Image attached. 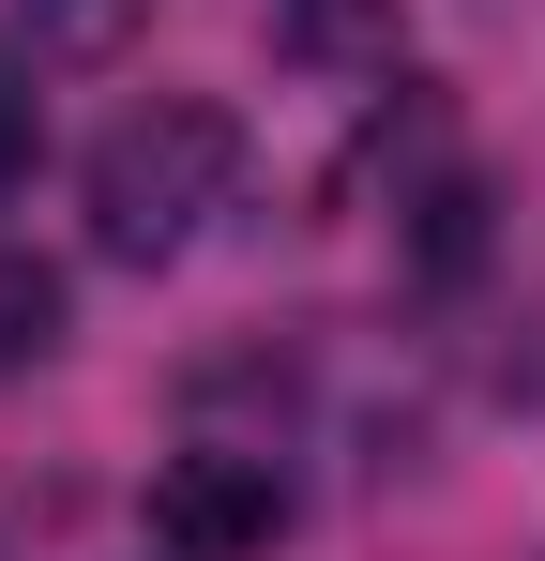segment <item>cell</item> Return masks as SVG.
<instances>
[{
	"label": "cell",
	"mask_w": 545,
	"mask_h": 561,
	"mask_svg": "<svg viewBox=\"0 0 545 561\" xmlns=\"http://www.w3.org/2000/svg\"><path fill=\"white\" fill-rule=\"evenodd\" d=\"M77 183H91V243L152 274V259H182V243L228 213V183H243V122H228L212 92H152V106H121V122L91 137Z\"/></svg>",
	"instance_id": "cell-1"
},
{
	"label": "cell",
	"mask_w": 545,
	"mask_h": 561,
	"mask_svg": "<svg viewBox=\"0 0 545 561\" xmlns=\"http://www.w3.org/2000/svg\"><path fill=\"white\" fill-rule=\"evenodd\" d=\"M272 531H288L272 456H167L152 470V547L167 561H258Z\"/></svg>",
	"instance_id": "cell-2"
},
{
	"label": "cell",
	"mask_w": 545,
	"mask_h": 561,
	"mask_svg": "<svg viewBox=\"0 0 545 561\" xmlns=\"http://www.w3.org/2000/svg\"><path fill=\"white\" fill-rule=\"evenodd\" d=\"M137 15H152V0H15L31 61H121V46H137Z\"/></svg>",
	"instance_id": "cell-3"
},
{
	"label": "cell",
	"mask_w": 545,
	"mask_h": 561,
	"mask_svg": "<svg viewBox=\"0 0 545 561\" xmlns=\"http://www.w3.org/2000/svg\"><path fill=\"white\" fill-rule=\"evenodd\" d=\"M409 259H425L440 288L485 259V183H469V168H440V183H425V228H409Z\"/></svg>",
	"instance_id": "cell-4"
},
{
	"label": "cell",
	"mask_w": 545,
	"mask_h": 561,
	"mask_svg": "<svg viewBox=\"0 0 545 561\" xmlns=\"http://www.w3.org/2000/svg\"><path fill=\"white\" fill-rule=\"evenodd\" d=\"M46 350H61V274L46 259H0V379L46 365Z\"/></svg>",
	"instance_id": "cell-5"
},
{
	"label": "cell",
	"mask_w": 545,
	"mask_h": 561,
	"mask_svg": "<svg viewBox=\"0 0 545 561\" xmlns=\"http://www.w3.org/2000/svg\"><path fill=\"white\" fill-rule=\"evenodd\" d=\"M363 31H394V0H288V46H303V61H334Z\"/></svg>",
	"instance_id": "cell-6"
},
{
	"label": "cell",
	"mask_w": 545,
	"mask_h": 561,
	"mask_svg": "<svg viewBox=\"0 0 545 561\" xmlns=\"http://www.w3.org/2000/svg\"><path fill=\"white\" fill-rule=\"evenodd\" d=\"M31 168H46V106H31V77H0V213L31 197Z\"/></svg>",
	"instance_id": "cell-7"
}]
</instances>
